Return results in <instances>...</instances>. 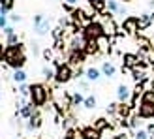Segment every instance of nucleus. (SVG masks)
<instances>
[{"label": "nucleus", "mask_w": 154, "mask_h": 139, "mask_svg": "<svg viewBox=\"0 0 154 139\" xmlns=\"http://www.w3.org/2000/svg\"><path fill=\"white\" fill-rule=\"evenodd\" d=\"M0 58L6 60V64L11 66L13 70H21L26 64V55L21 45H6V47H2Z\"/></svg>", "instance_id": "1"}, {"label": "nucleus", "mask_w": 154, "mask_h": 139, "mask_svg": "<svg viewBox=\"0 0 154 139\" xmlns=\"http://www.w3.org/2000/svg\"><path fill=\"white\" fill-rule=\"evenodd\" d=\"M47 98H49V92L42 83L30 85V103H34L36 107H42V105H45Z\"/></svg>", "instance_id": "2"}, {"label": "nucleus", "mask_w": 154, "mask_h": 139, "mask_svg": "<svg viewBox=\"0 0 154 139\" xmlns=\"http://www.w3.org/2000/svg\"><path fill=\"white\" fill-rule=\"evenodd\" d=\"M103 34H105V28H103L102 23H98V21H90L83 28V36L87 38L88 42L90 40H98V38H102Z\"/></svg>", "instance_id": "3"}, {"label": "nucleus", "mask_w": 154, "mask_h": 139, "mask_svg": "<svg viewBox=\"0 0 154 139\" xmlns=\"http://www.w3.org/2000/svg\"><path fill=\"white\" fill-rule=\"evenodd\" d=\"M55 72H57L55 79H57L58 85H64V83H68V81H72V77L75 75L73 70H72V64H58Z\"/></svg>", "instance_id": "4"}, {"label": "nucleus", "mask_w": 154, "mask_h": 139, "mask_svg": "<svg viewBox=\"0 0 154 139\" xmlns=\"http://www.w3.org/2000/svg\"><path fill=\"white\" fill-rule=\"evenodd\" d=\"M47 30H49V19L43 13L34 15V32L43 36V34H47Z\"/></svg>", "instance_id": "5"}, {"label": "nucleus", "mask_w": 154, "mask_h": 139, "mask_svg": "<svg viewBox=\"0 0 154 139\" xmlns=\"http://www.w3.org/2000/svg\"><path fill=\"white\" fill-rule=\"evenodd\" d=\"M139 115L141 119H154V103L152 102H143L141 100V105H139Z\"/></svg>", "instance_id": "6"}, {"label": "nucleus", "mask_w": 154, "mask_h": 139, "mask_svg": "<svg viewBox=\"0 0 154 139\" xmlns=\"http://www.w3.org/2000/svg\"><path fill=\"white\" fill-rule=\"evenodd\" d=\"M87 43H88V40H87L85 36L73 34L72 42H70V49H72V51H85V49H87Z\"/></svg>", "instance_id": "7"}, {"label": "nucleus", "mask_w": 154, "mask_h": 139, "mask_svg": "<svg viewBox=\"0 0 154 139\" xmlns=\"http://www.w3.org/2000/svg\"><path fill=\"white\" fill-rule=\"evenodd\" d=\"M81 139H102V132L96 126H85L81 128Z\"/></svg>", "instance_id": "8"}, {"label": "nucleus", "mask_w": 154, "mask_h": 139, "mask_svg": "<svg viewBox=\"0 0 154 139\" xmlns=\"http://www.w3.org/2000/svg\"><path fill=\"white\" fill-rule=\"evenodd\" d=\"M122 28H124L128 34L137 32V30H139V17H126L124 23H122Z\"/></svg>", "instance_id": "9"}, {"label": "nucleus", "mask_w": 154, "mask_h": 139, "mask_svg": "<svg viewBox=\"0 0 154 139\" xmlns=\"http://www.w3.org/2000/svg\"><path fill=\"white\" fill-rule=\"evenodd\" d=\"M132 94H134V92L130 90V87H126V85H119V87H117V98H119L120 103L130 102V100H132Z\"/></svg>", "instance_id": "10"}, {"label": "nucleus", "mask_w": 154, "mask_h": 139, "mask_svg": "<svg viewBox=\"0 0 154 139\" xmlns=\"http://www.w3.org/2000/svg\"><path fill=\"white\" fill-rule=\"evenodd\" d=\"M137 64H139V57L132 55V53H126L122 58V70H134Z\"/></svg>", "instance_id": "11"}, {"label": "nucleus", "mask_w": 154, "mask_h": 139, "mask_svg": "<svg viewBox=\"0 0 154 139\" xmlns=\"http://www.w3.org/2000/svg\"><path fill=\"white\" fill-rule=\"evenodd\" d=\"M85 57H87V51H72L70 53V64L72 66H81L85 62Z\"/></svg>", "instance_id": "12"}, {"label": "nucleus", "mask_w": 154, "mask_h": 139, "mask_svg": "<svg viewBox=\"0 0 154 139\" xmlns=\"http://www.w3.org/2000/svg\"><path fill=\"white\" fill-rule=\"evenodd\" d=\"M36 113V105L34 103H23L21 107H19V115H21V117L23 119H30V117H32V115Z\"/></svg>", "instance_id": "13"}, {"label": "nucleus", "mask_w": 154, "mask_h": 139, "mask_svg": "<svg viewBox=\"0 0 154 139\" xmlns=\"http://www.w3.org/2000/svg\"><path fill=\"white\" fill-rule=\"evenodd\" d=\"M103 28H105V34L107 36H115V32H117V25H115V21L111 17H105V21L102 23Z\"/></svg>", "instance_id": "14"}, {"label": "nucleus", "mask_w": 154, "mask_h": 139, "mask_svg": "<svg viewBox=\"0 0 154 139\" xmlns=\"http://www.w3.org/2000/svg\"><path fill=\"white\" fill-rule=\"evenodd\" d=\"M88 4H90V8H92L94 11L103 13L105 8H107V0H88Z\"/></svg>", "instance_id": "15"}, {"label": "nucleus", "mask_w": 154, "mask_h": 139, "mask_svg": "<svg viewBox=\"0 0 154 139\" xmlns=\"http://www.w3.org/2000/svg\"><path fill=\"white\" fill-rule=\"evenodd\" d=\"M100 70H102V73L105 77H109V79H111V77H115V73H117V68H115V64H111V62H103Z\"/></svg>", "instance_id": "16"}, {"label": "nucleus", "mask_w": 154, "mask_h": 139, "mask_svg": "<svg viewBox=\"0 0 154 139\" xmlns=\"http://www.w3.org/2000/svg\"><path fill=\"white\" fill-rule=\"evenodd\" d=\"M107 8H109L113 13H119V15H124V13H126L124 6H120L117 0H107Z\"/></svg>", "instance_id": "17"}, {"label": "nucleus", "mask_w": 154, "mask_h": 139, "mask_svg": "<svg viewBox=\"0 0 154 139\" xmlns=\"http://www.w3.org/2000/svg\"><path fill=\"white\" fill-rule=\"evenodd\" d=\"M98 47H100V53H107V51H109L111 49V45H109V36H107V34H103L102 38H98Z\"/></svg>", "instance_id": "18"}, {"label": "nucleus", "mask_w": 154, "mask_h": 139, "mask_svg": "<svg viewBox=\"0 0 154 139\" xmlns=\"http://www.w3.org/2000/svg\"><path fill=\"white\" fill-rule=\"evenodd\" d=\"M40 126H42V117H40V115H38V113H34L32 117L28 119V130H30V132H32V130H38Z\"/></svg>", "instance_id": "19"}, {"label": "nucleus", "mask_w": 154, "mask_h": 139, "mask_svg": "<svg viewBox=\"0 0 154 139\" xmlns=\"http://www.w3.org/2000/svg\"><path fill=\"white\" fill-rule=\"evenodd\" d=\"M85 73H87V79H88V81H98L100 77L103 75V73H102V70H98V68H88Z\"/></svg>", "instance_id": "20"}, {"label": "nucleus", "mask_w": 154, "mask_h": 139, "mask_svg": "<svg viewBox=\"0 0 154 139\" xmlns=\"http://www.w3.org/2000/svg\"><path fill=\"white\" fill-rule=\"evenodd\" d=\"M15 0H0V15H8V11L13 8Z\"/></svg>", "instance_id": "21"}, {"label": "nucleus", "mask_w": 154, "mask_h": 139, "mask_svg": "<svg viewBox=\"0 0 154 139\" xmlns=\"http://www.w3.org/2000/svg\"><path fill=\"white\" fill-rule=\"evenodd\" d=\"M85 51H87V55H98V53H100L98 42H96V40H90V42L87 43V49H85Z\"/></svg>", "instance_id": "22"}, {"label": "nucleus", "mask_w": 154, "mask_h": 139, "mask_svg": "<svg viewBox=\"0 0 154 139\" xmlns=\"http://www.w3.org/2000/svg\"><path fill=\"white\" fill-rule=\"evenodd\" d=\"M154 19V13L152 15H149V13H143L141 17H139V28H147L149 25H150V21Z\"/></svg>", "instance_id": "23"}, {"label": "nucleus", "mask_w": 154, "mask_h": 139, "mask_svg": "<svg viewBox=\"0 0 154 139\" xmlns=\"http://www.w3.org/2000/svg\"><path fill=\"white\" fill-rule=\"evenodd\" d=\"M13 81L19 83V85L26 81V73H25V70H23V68H21V70H15V72H13Z\"/></svg>", "instance_id": "24"}, {"label": "nucleus", "mask_w": 154, "mask_h": 139, "mask_svg": "<svg viewBox=\"0 0 154 139\" xmlns=\"http://www.w3.org/2000/svg\"><path fill=\"white\" fill-rule=\"evenodd\" d=\"M83 107H85V109H94V107H96V96H87V98H85V102H83Z\"/></svg>", "instance_id": "25"}, {"label": "nucleus", "mask_w": 154, "mask_h": 139, "mask_svg": "<svg viewBox=\"0 0 154 139\" xmlns=\"http://www.w3.org/2000/svg\"><path fill=\"white\" fill-rule=\"evenodd\" d=\"M94 126L100 130V132H103V130H109V128H111V124H109V120H107V119H98Z\"/></svg>", "instance_id": "26"}, {"label": "nucleus", "mask_w": 154, "mask_h": 139, "mask_svg": "<svg viewBox=\"0 0 154 139\" xmlns=\"http://www.w3.org/2000/svg\"><path fill=\"white\" fill-rule=\"evenodd\" d=\"M132 73H134V79L137 83H145V72H143V70H137V66H135L132 70Z\"/></svg>", "instance_id": "27"}, {"label": "nucleus", "mask_w": 154, "mask_h": 139, "mask_svg": "<svg viewBox=\"0 0 154 139\" xmlns=\"http://www.w3.org/2000/svg\"><path fill=\"white\" fill-rule=\"evenodd\" d=\"M130 107L132 105H128V103H120L119 105V115L122 119H128V115H130Z\"/></svg>", "instance_id": "28"}, {"label": "nucleus", "mask_w": 154, "mask_h": 139, "mask_svg": "<svg viewBox=\"0 0 154 139\" xmlns=\"http://www.w3.org/2000/svg\"><path fill=\"white\" fill-rule=\"evenodd\" d=\"M83 102H85V98L79 94V92H75V94H72V103H73V107H77V105H83Z\"/></svg>", "instance_id": "29"}, {"label": "nucleus", "mask_w": 154, "mask_h": 139, "mask_svg": "<svg viewBox=\"0 0 154 139\" xmlns=\"http://www.w3.org/2000/svg\"><path fill=\"white\" fill-rule=\"evenodd\" d=\"M42 73H43V77H45V79H47V81H51L53 77L57 75V72H53V70H51V68H47V66H45V68L42 70Z\"/></svg>", "instance_id": "30"}, {"label": "nucleus", "mask_w": 154, "mask_h": 139, "mask_svg": "<svg viewBox=\"0 0 154 139\" xmlns=\"http://www.w3.org/2000/svg\"><path fill=\"white\" fill-rule=\"evenodd\" d=\"M141 100H143V102H152L154 103V90H145Z\"/></svg>", "instance_id": "31"}, {"label": "nucleus", "mask_w": 154, "mask_h": 139, "mask_svg": "<svg viewBox=\"0 0 154 139\" xmlns=\"http://www.w3.org/2000/svg\"><path fill=\"white\" fill-rule=\"evenodd\" d=\"M19 94L21 96H30V87H28L26 83H21L19 85Z\"/></svg>", "instance_id": "32"}, {"label": "nucleus", "mask_w": 154, "mask_h": 139, "mask_svg": "<svg viewBox=\"0 0 154 139\" xmlns=\"http://www.w3.org/2000/svg\"><path fill=\"white\" fill-rule=\"evenodd\" d=\"M6 45H19V36H17V34H11V36H8Z\"/></svg>", "instance_id": "33"}, {"label": "nucleus", "mask_w": 154, "mask_h": 139, "mask_svg": "<svg viewBox=\"0 0 154 139\" xmlns=\"http://www.w3.org/2000/svg\"><path fill=\"white\" fill-rule=\"evenodd\" d=\"M139 124H141V117H139V115H135V117L130 119V126H132V128L137 130V126H139Z\"/></svg>", "instance_id": "34"}, {"label": "nucleus", "mask_w": 154, "mask_h": 139, "mask_svg": "<svg viewBox=\"0 0 154 139\" xmlns=\"http://www.w3.org/2000/svg\"><path fill=\"white\" fill-rule=\"evenodd\" d=\"M149 132L147 130H137V134H135V139H149Z\"/></svg>", "instance_id": "35"}, {"label": "nucleus", "mask_w": 154, "mask_h": 139, "mask_svg": "<svg viewBox=\"0 0 154 139\" xmlns=\"http://www.w3.org/2000/svg\"><path fill=\"white\" fill-rule=\"evenodd\" d=\"M64 139H75V130L68 128V130H66V135H64Z\"/></svg>", "instance_id": "36"}, {"label": "nucleus", "mask_w": 154, "mask_h": 139, "mask_svg": "<svg viewBox=\"0 0 154 139\" xmlns=\"http://www.w3.org/2000/svg\"><path fill=\"white\" fill-rule=\"evenodd\" d=\"M8 26V15H0V28H6Z\"/></svg>", "instance_id": "37"}, {"label": "nucleus", "mask_w": 154, "mask_h": 139, "mask_svg": "<svg viewBox=\"0 0 154 139\" xmlns=\"http://www.w3.org/2000/svg\"><path fill=\"white\" fill-rule=\"evenodd\" d=\"M2 32H4L6 36H11V34H15V30H13V26H6V28L2 30Z\"/></svg>", "instance_id": "38"}, {"label": "nucleus", "mask_w": 154, "mask_h": 139, "mask_svg": "<svg viewBox=\"0 0 154 139\" xmlns=\"http://www.w3.org/2000/svg\"><path fill=\"white\" fill-rule=\"evenodd\" d=\"M147 132H149L150 137H154V124H149V126H147Z\"/></svg>", "instance_id": "39"}, {"label": "nucleus", "mask_w": 154, "mask_h": 139, "mask_svg": "<svg viewBox=\"0 0 154 139\" xmlns=\"http://www.w3.org/2000/svg\"><path fill=\"white\" fill-rule=\"evenodd\" d=\"M77 2H79V0H64V4H66V6H75Z\"/></svg>", "instance_id": "40"}, {"label": "nucleus", "mask_w": 154, "mask_h": 139, "mask_svg": "<svg viewBox=\"0 0 154 139\" xmlns=\"http://www.w3.org/2000/svg\"><path fill=\"white\" fill-rule=\"evenodd\" d=\"M13 23H17V21H21V15H11V17H10Z\"/></svg>", "instance_id": "41"}, {"label": "nucleus", "mask_w": 154, "mask_h": 139, "mask_svg": "<svg viewBox=\"0 0 154 139\" xmlns=\"http://www.w3.org/2000/svg\"><path fill=\"white\" fill-rule=\"evenodd\" d=\"M32 53H34V55H38V53H40V51H38V43H32Z\"/></svg>", "instance_id": "42"}, {"label": "nucleus", "mask_w": 154, "mask_h": 139, "mask_svg": "<svg viewBox=\"0 0 154 139\" xmlns=\"http://www.w3.org/2000/svg\"><path fill=\"white\" fill-rule=\"evenodd\" d=\"M115 139H128L126 134H119V135H115Z\"/></svg>", "instance_id": "43"}, {"label": "nucleus", "mask_w": 154, "mask_h": 139, "mask_svg": "<svg viewBox=\"0 0 154 139\" xmlns=\"http://www.w3.org/2000/svg\"><path fill=\"white\" fill-rule=\"evenodd\" d=\"M43 57L49 60V58H51V51H45V53H43Z\"/></svg>", "instance_id": "44"}, {"label": "nucleus", "mask_w": 154, "mask_h": 139, "mask_svg": "<svg viewBox=\"0 0 154 139\" xmlns=\"http://www.w3.org/2000/svg\"><path fill=\"white\" fill-rule=\"evenodd\" d=\"M150 4H152V8H154V0H152V2H150Z\"/></svg>", "instance_id": "45"}, {"label": "nucleus", "mask_w": 154, "mask_h": 139, "mask_svg": "<svg viewBox=\"0 0 154 139\" xmlns=\"http://www.w3.org/2000/svg\"><path fill=\"white\" fill-rule=\"evenodd\" d=\"M126 2H132V0H126Z\"/></svg>", "instance_id": "46"}]
</instances>
